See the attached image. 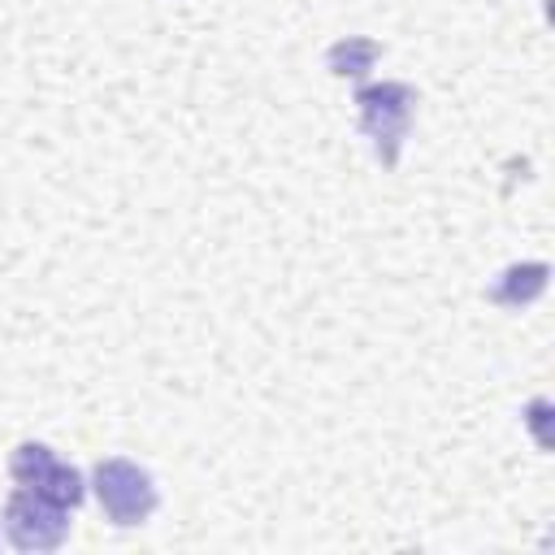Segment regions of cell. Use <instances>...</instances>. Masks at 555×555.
I'll return each instance as SVG.
<instances>
[{"label":"cell","instance_id":"1","mask_svg":"<svg viewBox=\"0 0 555 555\" xmlns=\"http://www.w3.org/2000/svg\"><path fill=\"white\" fill-rule=\"evenodd\" d=\"M356 117H360V134L373 143L377 160L386 169L399 165L403 139L412 130L416 117V87L408 82H364L356 91Z\"/></svg>","mask_w":555,"mask_h":555},{"label":"cell","instance_id":"2","mask_svg":"<svg viewBox=\"0 0 555 555\" xmlns=\"http://www.w3.org/2000/svg\"><path fill=\"white\" fill-rule=\"evenodd\" d=\"M91 490H95L100 512H104L113 525H121V529L143 525V520L156 512V503H160L152 473L139 468V464L126 460V455L100 460V464L91 468Z\"/></svg>","mask_w":555,"mask_h":555},{"label":"cell","instance_id":"3","mask_svg":"<svg viewBox=\"0 0 555 555\" xmlns=\"http://www.w3.org/2000/svg\"><path fill=\"white\" fill-rule=\"evenodd\" d=\"M4 533L17 551H56L69 538V507L17 486L4 499Z\"/></svg>","mask_w":555,"mask_h":555},{"label":"cell","instance_id":"4","mask_svg":"<svg viewBox=\"0 0 555 555\" xmlns=\"http://www.w3.org/2000/svg\"><path fill=\"white\" fill-rule=\"evenodd\" d=\"M9 473L17 486H26L61 507H78L87 499V477L74 464H65L48 442H22L9 455Z\"/></svg>","mask_w":555,"mask_h":555},{"label":"cell","instance_id":"5","mask_svg":"<svg viewBox=\"0 0 555 555\" xmlns=\"http://www.w3.org/2000/svg\"><path fill=\"white\" fill-rule=\"evenodd\" d=\"M546 264L542 260H529V264H507L499 278H494V286L486 291L490 295V304H499V308H525V304H533L542 291H546Z\"/></svg>","mask_w":555,"mask_h":555},{"label":"cell","instance_id":"6","mask_svg":"<svg viewBox=\"0 0 555 555\" xmlns=\"http://www.w3.org/2000/svg\"><path fill=\"white\" fill-rule=\"evenodd\" d=\"M377 56H382V48H377L373 39L347 35V39H338V43L325 52V65H330V74H338V78H364Z\"/></svg>","mask_w":555,"mask_h":555}]
</instances>
